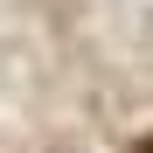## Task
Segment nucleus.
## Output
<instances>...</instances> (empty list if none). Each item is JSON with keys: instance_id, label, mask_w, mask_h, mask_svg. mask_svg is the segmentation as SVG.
I'll list each match as a JSON object with an SVG mask.
<instances>
[{"instance_id": "nucleus-1", "label": "nucleus", "mask_w": 153, "mask_h": 153, "mask_svg": "<svg viewBox=\"0 0 153 153\" xmlns=\"http://www.w3.org/2000/svg\"><path fill=\"white\" fill-rule=\"evenodd\" d=\"M132 153H153V139H139V146H132Z\"/></svg>"}]
</instances>
